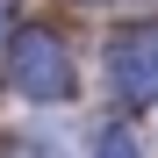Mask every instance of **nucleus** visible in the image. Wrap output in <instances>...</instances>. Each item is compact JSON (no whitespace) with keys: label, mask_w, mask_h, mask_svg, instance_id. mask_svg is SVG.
<instances>
[{"label":"nucleus","mask_w":158,"mask_h":158,"mask_svg":"<svg viewBox=\"0 0 158 158\" xmlns=\"http://www.w3.org/2000/svg\"><path fill=\"white\" fill-rule=\"evenodd\" d=\"M7 79H15V94L22 101H72V86H79V72H72V50L50 36V29H15V43H7Z\"/></svg>","instance_id":"nucleus-1"},{"label":"nucleus","mask_w":158,"mask_h":158,"mask_svg":"<svg viewBox=\"0 0 158 158\" xmlns=\"http://www.w3.org/2000/svg\"><path fill=\"white\" fill-rule=\"evenodd\" d=\"M108 79L122 101H158V29H129L108 43Z\"/></svg>","instance_id":"nucleus-2"},{"label":"nucleus","mask_w":158,"mask_h":158,"mask_svg":"<svg viewBox=\"0 0 158 158\" xmlns=\"http://www.w3.org/2000/svg\"><path fill=\"white\" fill-rule=\"evenodd\" d=\"M86 158H144V137H137L129 122H108V129L94 137V151H86Z\"/></svg>","instance_id":"nucleus-3"},{"label":"nucleus","mask_w":158,"mask_h":158,"mask_svg":"<svg viewBox=\"0 0 158 158\" xmlns=\"http://www.w3.org/2000/svg\"><path fill=\"white\" fill-rule=\"evenodd\" d=\"M94 7H115V0H94Z\"/></svg>","instance_id":"nucleus-4"}]
</instances>
